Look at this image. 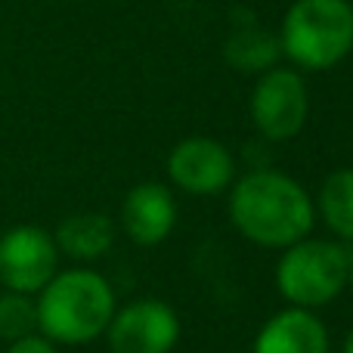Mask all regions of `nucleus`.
I'll return each mask as SVG.
<instances>
[{
    "instance_id": "1",
    "label": "nucleus",
    "mask_w": 353,
    "mask_h": 353,
    "mask_svg": "<svg viewBox=\"0 0 353 353\" xmlns=\"http://www.w3.org/2000/svg\"><path fill=\"white\" fill-rule=\"evenodd\" d=\"M230 217L248 242L261 248H288L310 236L316 208L298 180L279 171H254L232 189Z\"/></svg>"
},
{
    "instance_id": "2",
    "label": "nucleus",
    "mask_w": 353,
    "mask_h": 353,
    "mask_svg": "<svg viewBox=\"0 0 353 353\" xmlns=\"http://www.w3.org/2000/svg\"><path fill=\"white\" fill-rule=\"evenodd\" d=\"M37 298V329L53 344H87L105 335L115 316V292L93 270L56 273Z\"/></svg>"
},
{
    "instance_id": "3",
    "label": "nucleus",
    "mask_w": 353,
    "mask_h": 353,
    "mask_svg": "<svg viewBox=\"0 0 353 353\" xmlns=\"http://www.w3.org/2000/svg\"><path fill=\"white\" fill-rule=\"evenodd\" d=\"M350 251L332 239H301L282 248L276 263V288L292 307L316 310L347 288Z\"/></svg>"
},
{
    "instance_id": "4",
    "label": "nucleus",
    "mask_w": 353,
    "mask_h": 353,
    "mask_svg": "<svg viewBox=\"0 0 353 353\" xmlns=\"http://www.w3.org/2000/svg\"><path fill=\"white\" fill-rule=\"evenodd\" d=\"M279 47L310 72L338 65L353 50V6L347 0H298L285 16Z\"/></svg>"
},
{
    "instance_id": "5",
    "label": "nucleus",
    "mask_w": 353,
    "mask_h": 353,
    "mask_svg": "<svg viewBox=\"0 0 353 353\" xmlns=\"http://www.w3.org/2000/svg\"><path fill=\"white\" fill-rule=\"evenodd\" d=\"M59 273L56 239L41 226H12L0 236V282L10 292L37 294Z\"/></svg>"
},
{
    "instance_id": "6",
    "label": "nucleus",
    "mask_w": 353,
    "mask_h": 353,
    "mask_svg": "<svg viewBox=\"0 0 353 353\" xmlns=\"http://www.w3.org/2000/svg\"><path fill=\"white\" fill-rule=\"evenodd\" d=\"M105 338L112 353H171L180 341V316L165 301H130L115 310Z\"/></svg>"
},
{
    "instance_id": "7",
    "label": "nucleus",
    "mask_w": 353,
    "mask_h": 353,
    "mask_svg": "<svg viewBox=\"0 0 353 353\" xmlns=\"http://www.w3.org/2000/svg\"><path fill=\"white\" fill-rule=\"evenodd\" d=\"M310 112L304 78L298 72L273 68L257 81L251 93V118L267 140H292L301 134Z\"/></svg>"
},
{
    "instance_id": "8",
    "label": "nucleus",
    "mask_w": 353,
    "mask_h": 353,
    "mask_svg": "<svg viewBox=\"0 0 353 353\" xmlns=\"http://www.w3.org/2000/svg\"><path fill=\"white\" fill-rule=\"evenodd\" d=\"M168 174L189 195H217L232 183L236 165L230 149L220 146L217 140L189 137L174 146L168 159Z\"/></svg>"
},
{
    "instance_id": "9",
    "label": "nucleus",
    "mask_w": 353,
    "mask_h": 353,
    "mask_svg": "<svg viewBox=\"0 0 353 353\" xmlns=\"http://www.w3.org/2000/svg\"><path fill=\"white\" fill-rule=\"evenodd\" d=\"M176 223V201L171 189L161 183H140L128 192L121 205V226L137 245H152L165 242L171 236Z\"/></svg>"
},
{
    "instance_id": "10",
    "label": "nucleus",
    "mask_w": 353,
    "mask_h": 353,
    "mask_svg": "<svg viewBox=\"0 0 353 353\" xmlns=\"http://www.w3.org/2000/svg\"><path fill=\"white\" fill-rule=\"evenodd\" d=\"M251 353H329V332L313 310L285 307L263 323Z\"/></svg>"
},
{
    "instance_id": "11",
    "label": "nucleus",
    "mask_w": 353,
    "mask_h": 353,
    "mask_svg": "<svg viewBox=\"0 0 353 353\" xmlns=\"http://www.w3.org/2000/svg\"><path fill=\"white\" fill-rule=\"evenodd\" d=\"M56 248L72 261H99L115 242V223L105 214H72L56 226Z\"/></svg>"
},
{
    "instance_id": "12",
    "label": "nucleus",
    "mask_w": 353,
    "mask_h": 353,
    "mask_svg": "<svg viewBox=\"0 0 353 353\" xmlns=\"http://www.w3.org/2000/svg\"><path fill=\"white\" fill-rule=\"evenodd\" d=\"M319 211L323 220L338 239L353 242V168L325 176L319 189Z\"/></svg>"
},
{
    "instance_id": "13",
    "label": "nucleus",
    "mask_w": 353,
    "mask_h": 353,
    "mask_svg": "<svg viewBox=\"0 0 353 353\" xmlns=\"http://www.w3.org/2000/svg\"><path fill=\"white\" fill-rule=\"evenodd\" d=\"M276 56H279V43L270 34H263V31H242V34H236L230 41V47H226V59L236 68H242V72L270 68Z\"/></svg>"
},
{
    "instance_id": "14",
    "label": "nucleus",
    "mask_w": 353,
    "mask_h": 353,
    "mask_svg": "<svg viewBox=\"0 0 353 353\" xmlns=\"http://www.w3.org/2000/svg\"><path fill=\"white\" fill-rule=\"evenodd\" d=\"M37 332V304L22 292L0 294V338L19 341Z\"/></svg>"
},
{
    "instance_id": "15",
    "label": "nucleus",
    "mask_w": 353,
    "mask_h": 353,
    "mask_svg": "<svg viewBox=\"0 0 353 353\" xmlns=\"http://www.w3.org/2000/svg\"><path fill=\"white\" fill-rule=\"evenodd\" d=\"M6 353H59V350L43 335H25V338H19V341H10V350Z\"/></svg>"
},
{
    "instance_id": "16",
    "label": "nucleus",
    "mask_w": 353,
    "mask_h": 353,
    "mask_svg": "<svg viewBox=\"0 0 353 353\" xmlns=\"http://www.w3.org/2000/svg\"><path fill=\"white\" fill-rule=\"evenodd\" d=\"M341 353H353V329L347 332V338H344V347H341Z\"/></svg>"
},
{
    "instance_id": "17",
    "label": "nucleus",
    "mask_w": 353,
    "mask_h": 353,
    "mask_svg": "<svg viewBox=\"0 0 353 353\" xmlns=\"http://www.w3.org/2000/svg\"><path fill=\"white\" fill-rule=\"evenodd\" d=\"M347 285L353 288V251H350V276H347Z\"/></svg>"
}]
</instances>
